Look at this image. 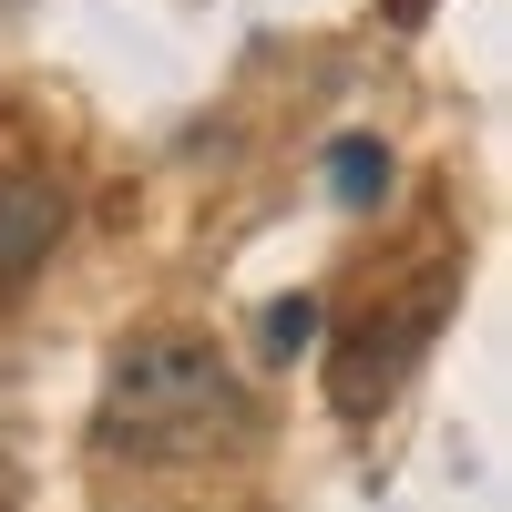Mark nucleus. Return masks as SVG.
<instances>
[{
	"mask_svg": "<svg viewBox=\"0 0 512 512\" xmlns=\"http://www.w3.org/2000/svg\"><path fill=\"white\" fill-rule=\"evenodd\" d=\"M390 21H400V31H420V21H431V0H390Z\"/></svg>",
	"mask_w": 512,
	"mask_h": 512,
	"instance_id": "39448f33",
	"label": "nucleus"
},
{
	"mask_svg": "<svg viewBox=\"0 0 512 512\" xmlns=\"http://www.w3.org/2000/svg\"><path fill=\"white\" fill-rule=\"evenodd\" d=\"M62 236V185L31 164H0V287H21Z\"/></svg>",
	"mask_w": 512,
	"mask_h": 512,
	"instance_id": "f03ea898",
	"label": "nucleus"
},
{
	"mask_svg": "<svg viewBox=\"0 0 512 512\" xmlns=\"http://www.w3.org/2000/svg\"><path fill=\"white\" fill-rule=\"evenodd\" d=\"M328 195H338V205H359V216H369V205L390 195V154H379L369 134H349V144H328Z\"/></svg>",
	"mask_w": 512,
	"mask_h": 512,
	"instance_id": "7ed1b4c3",
	"label": "nucleus"
},
{
	"mask_svg": "<svg viewBox=\"0 0 512 512\" xmlns=\"http://www.w3.org/2000/svg\"><path fill=\"white\" fill-rule=\"evenodd\" d=\"M256 431V410L236 390V369L216 338L195 328H144L123 338L113 369H103V410H93V441L113 461H205Z\"/></svg>",
	"mask_w": 512,
	"mask_h": 512,
	"instance_id": "f257e3e1",
	"label": "nucleus"
},
{
	"mask_svg": "<svg viewBox=\"0 0 512 512\" xmlns=\"http://www.w3.org/2000/svg\"><path fill=\"white\" fill-rule=\"evenodd\" d=\"M318 328H328V308H318L308 287H297V297H277V308H267V349H277V359H297Z\"/></svg>",
	"mask_w": 512,
	"mask_h": 512,
	"instance_id": "20e7f679",
	"label": "nucleus"
}]
</instances>
